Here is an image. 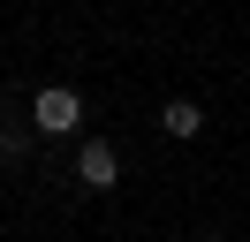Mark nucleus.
<instances>
[{
    "label": "nucleus",
    "instance_id": "1",
    "mask_svg": "<svg viewBox=\"0 0 250 242\" xmlns=\"http://www.w3.org/2000/svg\"><path fill=\"white\" fill-rule=\"evenodd\" d=\"M76 121H83L76 83H46V91L31 99V129H38V136H76Z\"/></svg>",
    "mask_w": 250,
    "mask_h": 242
},
{
    "label": "nucleus",
    "instance_id": "2",
    "mask_svg": "<svg viewBox=\"0 0 250 242\" xmlns=\"http://www.w3.org/2000/svg\"><path fill=\"white\" fill-rule=\"evenodd\" d=\"M76 182H83L91 197H106L114 182H122V151H114L106 136H83V144H76Z\"/></svg>",
    "mask_w": 250,
    "mask_h": 242
},
{
    "label": "nucleus",
    "instance_id": "3",
    "mask_svg": "<svg viewBox=\"0 0 250 242\" xmlns=\"http://www.w3.org/2000/svg\"><path fill=\"white\" fill-rule=\"evenodd\" d=\"M159 129H167L174 144H197V129H205V114H197V99H167V106H159Z\"/></svg>",
    "mask_w": 250,
    "mask_h": 242
},
{
    "label": "nucleus",
    "instance_id": "4",
    "mask_svg": "<svg viewBox=\"0 0 250 242\" xmlns=\"http://www.w3.org/2000/svg\"><path fill=\"white\" fill-rule=\"evenodd\" d=\"M31 136H38V129H0V159H23V151H31Z\"/></svg>",
    "mask_w": 250,
    "mask_h": 242
}]
</instances>
